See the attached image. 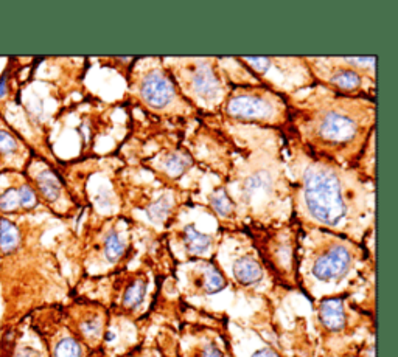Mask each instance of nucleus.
Returning <instances> with one entry per match:
<instances>
[{"label": "nucleus", "instance_id": "nucleus-20", "mask_svg": "<svg viewBox=\"0 0 398 357\" xmlns=\"http://www.w3.org/2000/svg\"><path fill=\"white\" fill-rule=\"evenodd\" d=\"M92 353L88 347H84L81 340L69 329V326H63V329L54 334L50 343V357H90Z\"/></svg>", "mask_w": 398, "mask_h": 357}, {"label": "nucleus", "instance_id": "nucleus-26", "mask_svg": "<svg viewBox=\"0 0 398 357\" xmlns=\"http://www.w3.org/2000/svg\"><path fill=\"white\" fill-rule=\"evenodd\" d=\"M121 357H165V354L159 348V345L151 343H142L137 345L136 348L131 349L130 353L123 354Z\"/></svg>", "mask_w": 398, "mask_h": 357}, {"label": "nucleus", "instance_id": "nucleus-27", "mask_svg": "<svg viewBox=\"0 0 398 357\" xmlns=\"http://www.w3.org/2000/svg\"><path fill=\"white\" fill-rule=\"evenodd\" d=\"M21 207L19 194L17 188H8L2 196H0V210L2 212H14Z\"/></svg>", "mask_w": 398, "mask_h": 357}, {"label": "nucleus", "instance_id": "nucleus-22", "mask_svg": "<svg viewBox=\"0 0 398 357\" xmlns=\"http://www.w3.org/2000/svg\"><path fill=\"white\" fill-rule=\"evenodd\" d=\"M210 205L218 218H223V219L237 218L238 210L234 204V201L230 199L229 193L226 192V188L213 190V193L210 194Z\"/></svg>", "mask_w": 398, "mask_h": 357}, {"label": "nucleus", "instance_id": "nucleus-15", "mask_svg": "<svg viewBox=\"0 0 398 357\" xmlns=\"http://www.w3.org/2000/svg\"><path fill=\"white\" fill-rule=\"evenodd\" d=\"M177 291L186 300H207L232 287L213 260H193L176 266Z\"/></svg>", "mask_w": 398, "mask_h": 357}, {"label": "nucleus", "instance_id": "nucleus-4", "mask_svg": "<svg viewBox=\"0 0 398 357\" xmlns=\"http://www.w3.org/2000/svg\"><path fill=\"white\" fill-rule=\"evenodd\" d=\"M232 287L250 295H269L277 283L248 236H221L213 256Z\"/></svg>", "mask_w": 398, "mask_h": 357}, {"label": "nucleus", "instance_id": "nucleus-30", "mask_svg": "<svg viewBox=\"0 0 398 357\" xmlns=\"http://www.w3.org/2000/svg\"><path fill=\"white\" fill-rule=\"evenodd\" d=\"M14 357H46V354L42 353V351L38 349V348H33V347H28V345H23V347L16 349Z\"/></svg>", "mask_w": 398, "mask_h": 357}, {"label": "nucleus", "instance_id": "nucleus-9", "mask_svg": "<svg viewBox=\"0 0 398 357\" xmlns=\"http://www.w3.org/2000/svg\"><path fill=\"white\" fill-rule=\"evenodd\" d=\"M299 232L292 229H265L254 232V247L259 252L263 264L277 283V286L297 289V250Z\"/></svg>", "mask_w": 398, "mask_h": 357}, {"label": "nucleus", "instance_id": "nucleus-13", "mask_svg": "<svg viewBox=\"0 0 398 357\" xmlns=\"http://www.w3.org/2000/svg\"><path fill=\"white\" fill-rule=\"evenodd\" d=\"M134 254L130 229L123 224H109L90 250L88 272L90 275H114L125 269Z\"/></svg>", "mask_w": 398, "mask_h": 357}, {"label": "nucleus", "instance_id": "nucleus-21", "mask_svg": "<svg viewBox=\"0 0 398 357\" xmlns=\"http://www.w3.org/2000/svg\"><path fill=\"white\" fill-rule=\"evenodd\" d=\"M190 165H192V159L187 152L181 151L168 152L161 159V168L170 177H181L190 168Z\"/></svg>", "mask_w": 398, "mask_h": 357}, {"label": "nucleus", "instance_id": "nucleus-6", "mask_svg": "<svg viewBox=\"0 0 398 357\" xmlns=\"http://www.w3.org/2000/svg\"><path fill=\"white\" fill-rule=\"evenodd\" d=\"M308 63L313 78L335 94L366 100L375 96V57L308 59Z\"/></svg>", "mask_w": 398, "mask_h": 357}, {"label": "nucleus", "instance_id": "nucleus-8", "mask_svg": "<svg viewBox=\"0 0 398 357\" xmlns=\"http://www.w3.org/2000/svg\"><path fill=\"white\" fill-rule=\"evenodd\" d=\"M224 114L232 120L257 126H285L290 121L288 98L266 85L234 88L224 101Z\"/></svg>", "mask_w": 398, "mask_h": 357}, {"label": "nucleus", "instance_id": "nucleus-5", "mask_svg": "<svg viewBox=\"0 0 398 357\" xmlns=\"http://www.w3.org/2000/svg\"><path fill=\"white\" fill-rule=\"evenodd\" d=\"M313 306L322 332L324 357H339L353 343L363 340L358 337L361 323L372 314L361 312L350 297L322 298L315 301Z\"/></svg>", "mask_w": 398, "mask_h": 357}, {"label": "nucleus", "instance_id": "nucleus-19", "mask_svg": "<svg viewBox=\"0 0 398 357\" xmlns=\"http://www.w3.org/2000/svg\"><path fill=\"white\" fill-rule=\"evenodd\" d=\"M232 357H285L277 338H269L254 325L226 323Z\"/></svg>", "mask_w": 398, "mask_h": 357}, {"label": "nucleus", "instance_id": "nucleus-3", "mask_svg": "<svg viewBox=\"0 0 398 357\" xmlns=\"http://www.w3.org/2000/svg\"><path fill=\"white\" fill-rule=\"evenodd\" d=\"M373 252L364 244L322 230L308 229L299 235L297 289L313 301L350 297L361 286Z\"/></svg>", "mask_w": 398, "mask_h": 357}, {"label": "nucleus", "instance_id": "nucleus-23", "mask_svg": "<svg viewBox=\"0 0 398 357\" xmlns=\"http://www.w3.org/2000/svg\"><path fill=\"white\" fill-rule=\"evenodd\" d=\"M21 233L19 229L10 223L8 219H0V252L3 255H10L19 249Z\"/></svg>", "mask_w": 398, "mask_h": 357}, {"label": "nucleus", "instance_id": "nucleus-17", "mask_svg": "<svg viewBox=\"0 0 398 357\" xmlns=\"http://www.w3.org/2000/svg\"><path fill=\"white\" fill-rule=\"evenodd\" d=\"M177 357H232L228 331L204 323H187L176 342Z\"/></svg>", "mask_w": 398, "mask_h": 357}, {"label": "nucleus", "instance_id": "nucleus-31", "mask_svg": "<svg viewBox=\"0 0 398 357\" xmlns=\"http://www.w3.org/2000/svg\"><path fill=\"white\" fill-rule=\"evenodd\" d=\"M7 94V73L0 79V98H3Z\"/></svg>", "mask_w": 398, "mask_h": 357}, {"label": "nucleus", "instance_id": "nucleus-28", "mask_svg": "<svg viewBox=\"0 0 398 357\" xmlns=\"http://www.w3.org/2000/svg\"><path fill=\"white\" fill-rule=\"evenodd\" d=\"M17 194H19L21 207L23 208H33L38 204V198H36L34 192L27 185H22L21 188H17Z\"/></svg>", "mask_w": 398, "mask_h": 357}, {"label": "nucleus", "instance_id": "nucleus-25", "mask_svg": "<svg viewBox=\"0 0 398 357\" xmlns=\"http://www.w3.org/2000/svg\"><path fill=\"white\" fill-rule=\"evenodd\" d=\"M339 357H375V332H370L363 340L353 343Z\"/></svg>", "mask_w": 398, "mask_h": 357}, {"label": "nucleus", "instance_id": "nucleus-7", "mask_svg": "<svg viewBox=\"0 0 398 357\" xmlns=\"http://www.w3.org/2000/svg\"><path fill=\"white\" fill-rule=\"evenodd\" d=\"M173 63L176 64H168L167 70L187 101L207 109L224 104L229 90H226L224 75L215 59L188 58L175 59Z\"/></svg>", "mask_w": 398, "mask_h": 357}, {"label": "nucleus", "instance_id": "nucleus-1", "mask_svg": "<svg viewBox=\"0 0 398 357\" xmlns=\"http://www.w3.org/2000/svg\"><path fill=\"white\" fill-rule=\"evenodd\" d=\"M299 162L292 165V192L301 223L363 244L370 230L372 190L348 168L307 151Z\"/></svg>", "mask_w": 398, "mask_h": 357}, {"label": "nucleus", "instance_id": "nucleus-11", "mask_svg": "<svg viewBox=\"0 0 398 357\" xmlns=\"http://www.w3.org/2000/svg\"><path fill=\"white\" fill-rule=\"evenodd\" d=\"M279 174V165L249 163L237 176L235 185L226 188V192L234 201L237 210L240 205H244L252 213L261 214V208L272 204L280 194Z\"/></svg>", "mask_w": 398, "mask_h": 357}, {"label": "nucleus", "instance_id": "nucleus-2", "mask_svg": "<svg viewBox=\"0 0 398 357\" xmlns=\"http://www.w3.org/2000/svg\"><path fill=\"white\" fill-rule=\"evenodd\" d=\"M313 96L288 103L290 121L311 156L341 166L363 160L364 146L375 125V101L350 98L322 88Z\"/></svg>", "mask_w": 398, "mask_h": 357}, {"label": "nucleus", "instance_id": "nucleus-29", "mask_svg": "<svg viewBox=\"0 0 398 357\" xmlns=\"http://www.w3.org/2000/svg\"><path fill=\"white\" fill-rule=\"evenodd\" d=\"M16 150H17L16 140L5 131H0V151L3 154H11Z\"/></svg>", "mask_w": 398, "mask_h": 357}, {"label": "nucleus", "instance_id": "nucleus-33", "mask_svg": "<svg viewBox=\"0 0 398 357\" xmlns=\"http://www.w3.org/2000/svg\"><path fill=\"white\" fill-rule=\"evenodd\" d=\"M165 357H177V354H176V353H171V354H167Z\"/></svg>", "mask_w": 398, "mask_h": 357}, {"label": "nucleus", "instance_id": "nucleus-24", "mask_svg": "<svg viewBox=\"0 0 398 357\" xmlns=\"http://www.w3.org/2000/svg\"><path fill=\"white\" fill-rule=\"evenodd\" d=\"M36 183H38L39 192L47 201L54 202L61 198V192H63V187H61L59 178L53 174L50 170H46L39 172V176L36 177Z\"/></svg>", "mask_w": 398, "mask_h": 357}, {"label": "nucleus", "instance_id": "nucleus-32", "mask_svg": "<svg viewBox=\"0 0 398 357\" xmlns=\"http://www.w3.org/2000/svg\"><path fill=\"white\" fill-rule=\"evenodd\" d=\"M90 357H105V356H103V354L100 353V351H98V353H92Z\"/></svg>", "mask_w": 398, "mask_h": 357}, {"label": "nucleus", "instance_id": "nucleus-18", "mask_svg": "<svg viewBox=\"0 0 398 357\" xmlns=\"http://www.w3.org/2000/svg\"><path fill=\"white\" fill-rule=\"evenodd\" d=\"M221 236L217 232L198 229L195 223L182 224L171 236V250L179 263L213 260Z\"/></svg>", "mask_w": 398, "mask_h": 357}, {"label": "nucleus", "instance_id": "nucleus-10", "mask_svg": "<svg viewBox=\"0 0 398 357\" xmlns=\"http://www.w3.org/2000/svg\"><path fill=\"white\" fill-rule=\"evenodd\" d=\"M111 295L106 307L111 316L130 322L142 318L151 307L155 278L148 269L121 270L112 276Z\"/></svg>", "mask_w": 398, "mask_h": 357}, {"label": "nucleus", "instance_id": "nucleus-16", "mask_svg": "<svg viewBox=\"0 0 398 357\" xmlns=\"http://www.w3.org/2000/svg\"><path fill=\"white\" fill-rule=\"evenodd\" d=\"M111 312L100 301L83 300L67 312V326L90 353L101 351L109 328Z\"/></svg>", "mask_w": 398, "mask_h": 357}, {"label": "nucleus", "instance_id": "nucleus-12", "mask_svg": "<svg viewBox=\"0 0 398 357\" xmlns=\"http://www.w3.org/2000/svg\"><path fill=\"white\" fill-rule=\"evenodd\" d=\"M241 65L260 79L266 88L281 90L304 88L315 81L308 64L301 58H238Z\"/></svg>", "mask_w": 398, "mask_h": 357}, {"label": "nucleus", "instance_id": "nucleus-14", "mask_svg": "<svg viewBox=\"0 0 398 357\" xmlns=\"http://www.w3.org/2000/svg\"><path fill=\"white\" fill-rule=\"evenodd\" d=\"M134 89L146 108L156 114H173L183 106L186 98L181 95L173 76L162 64H150L137 72Z\"/></svg>", "mask_w": 398, "mask_h": 357}]
</instances>
